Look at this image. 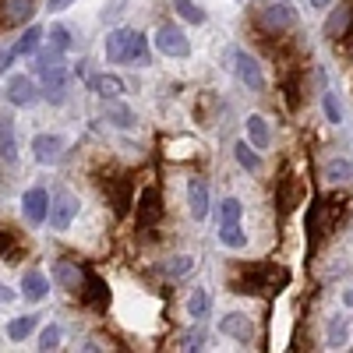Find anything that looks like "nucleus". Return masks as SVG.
<instances>
[{"instance_id": "22", "label": "nucleus", "mask_w": 353, "mask_h": 353, "mask_svg": "<svg viewBox=\"0 0 353 353\" xmlns=\"http://www.w3.org/2000/svg\"><path fill=\"white\" fill-rule=\"evenodd\" d=\"M92 88L103 96V99H121V92H124V81L117 78V74H99V78H92Z\"/></svg>"}, {"instance_id": "42", "label": "nucleus", "mask_w": 353, "mask_h": 353, "mask_svg": "<svg viewBox=\"0 0 353 353\" xmlns=\"http://www.w3.org/2000/svg\"><path fill=\"white\" fill-rule=\"evenodd\" d=\"M343 304H346V307H353V286H346V290H343Z\"/></svg>"}, {"instance_id": "24", "label": "nucleus", "mask_w": 353, "mask_h": 353, "mask_svg": "<svg viewBox=\"0 0 353 353\" xmlns=\"http://www.w3.org/2000/svg\"><path fill=\"white\" fill-rule=\"evenodd\" d=\"M32 0H4V21L18 25V21H28L32 18Z\"/></svg>"}, {"instance_id": "30", "label": "nucleus", "mask_w": 353, "mask_h": 353, "mask_svg": "<svg viewBox=\"0 0 353 353\" xmlns=\"http://www.w3.org/2000/svg\"><path fill=\"white\" fill-rule=\"evenodd\" d=\"M241 216H244L241 198H223L219 201V223H241Z\"/></svg>"}, {"instance_id": "15", "label": "nucleus", "mask_w": 353, "mask_h": 353, "mask_svg": "<svg viewBox=\"0 0 353 353\" xmlns=\"http://www.w3.org/2000/svg\"><path fill=\"white\" fill-rule=\"evenodd\" d=\"M46 290H50V279H46L39 269H28V272L21 276V297H25V301H43Z\"/></svg>"}, {"instance_id": "4", "label": "nucleus", "mask_w": 353, "mask_h": 353, "mask_svg": "<svg viewBox=\"0 0 353 353\" xmlns=\"http://www.w3.org/2000/svg\"><path fill=\"white\" fill-rule=\"evenodd\" d=\"M152 43H156V50H159L163 57H188V53H191V39H188L176 25H159Z\"/></svg>"}, {"instance_id": "14", "label": "nucleus", "mask_w": 353, "mask_h": 353, "mask_svg": "<svg viewBox=\"0 0 353 353\" xmlns=\"http://www.w3.org/2000/svg\"><path fill=\"white\" fill-rule=\"evenodd\" d=\"M53 279L61 283L64 290L78 293V290H81V283H85V272L78 269L74 261H68V258H64V261H57V265H53Z\"/></svg>"}, {"instance_id": "20", "label": "nucleus", "mask_w": 353, "mask_h": 353, "mask_svg": "<svg viewBox=\"0 0 353 353\" xmlns=\"http://www.w3.org/2000/svg\"><path fill=\"white\" fill-rule=\"evenodd\" d=\"M81 297L88 301V304H96V307H103L106 301H110V293H106V283L96 276V272H85V290H81Z\"/></svg>"}, {"instance_id": "11", "label": "nucleus", "mask_w": 353, "mask_h": 353, "mask_svg": "<svg viewBox=\"0 0 353 353\" xmlns=\"http://www.w3.org/2000/svg\"><path fill=\"white\" fill-rule=\"evenodd\" d=\"M32 156L39 163H57L64 156V138L61 134H36L32 138Z\"/></svg>"}, {"instance_id": "5", "label": "nucleus", "mask_w": 353, "mask_h": 353, "mask_svg": "<svg viewBox=\"0 0 353 353\" xmlns=\"http://www.w3.org/2000/svg\"><path fill=\"white\" fill-rule=\"evenodd\" d=\"M233 71H237V78L251 88V92H261V88H265L261 64L254 61V57H251L248 50H233Z\"/></svg>"}, {"instance_id": "1", "label": "nucleus", "mask_w": 353, "mask_h": 353, "mask_svg": "<svg viewBox=\"0 0 353 353\" xmlns=\"http://www.w3.org/2000/svg\"><path fill=\"white\" fill-rule=\"evenodd\" d=\"M106 61L113 64H149V46L138 28H113L103 43Z\"/></svg>"}, {"instance_id": "27", "label": "nucleus", "mask_w": 353, "mask_h": 353, "mask_svg": "<svg viewBox=\"0 0 353 353\" xmlns=\"http://www.w3.org/2000/svg\"><path fill=\"white\" fill-rule=\"evenodd\" d=\"M36 314H21V318H11L8 321V336L14 339V343H21L25 336H32V329H36Z\"/></svg>"}, {"instance_id": "9", "label": "nucleus", "mask_w": 353, "mask_h": 353, "mask_svg": "<svg viewBox=\"0 0 353 353\" xmlns=\"http://www.w3.org/2000/svg\"><path fill=\"white\" fill-rule=\"evenodd\" d=\"M219 332L230 336V339H237V343H251L254 339V325H251V318L241 314V311H233L219 321Z\"/></svg>"}, {"instance_id": "16", "label": "nucleus", "mask_w": 353, "mask_h": 353, "mask_svg": "<svg viewBox=\"0 0 353 353\" xmlns=\"http://www.w3.org/2000/svg\"><path fill=\"white\" fill-rule=\"evenodd\" d=\"M293 21H297V14H293L286 4H265V11H261V25L265 28H290Z\"/></svg>"}, {"instance_id": "34", "label": "nucleus", "mask_w": 353, "mask_h": 353, "mask_svg": "<svg viewBox=\"0 0 353 353\" xmlns=\"http://www.w3.org/2000/svg\"><path fill=\"white\" fill-rule=\"evenodd\" d=\"M57 346H61V325H46L43 329V336H39V350H57Z\"/></svg>"}, {"instance_id": "36", "label": "nucleus", "mask_w": 353, "mask_h": 353, "mask_svg": "<svg viewBox=\"0 0 353 353\" xmlns=\"http://www.w3.org/2000/svg\"><path fill=\"white\" fill-rule=\"evenodd\" d=\"M124 209H128V181H121L113 188V212L124 216Z\"/></svg>"}, {"instance_id": "17", "label": "nucleus", "mask_w": 353, "mask_h": 353, "mask_svg": "<svg viewBox=\"0 0 353 353\" xmlns=\"http://www.w3.org/2000/svg\"><path fill=\"white\" fill-rule=\"evenodd\" d=\"M248 141L254 145V149H269L272 131H269V121H265L261 113H251L248 117Z\"/></svg>"}, {"instance_id": "25", "label": "nucleus", "mask_w": 353, "mask_h": 353, "mask_svg": "<svg viewBox=\"0 0 353 353\" xmlns=\"http://www.w3.org/2000/svg\"><path fill=\"white\" fill-rule=\"evenodd\" d=\"M191 269H194V254H176V258L163 261V276H166V279H181V276H188Z\"/></svg>"}, {"instance_id": "21", "label": "nucleus", "mask_w": 353, "mask_h": 353, "mask_svg": "<svg viewBox=\"0 0 353 353\" xmlns=\"http://www.w3.org/2000/svg\"><path fill=\"white\" fill-rule=\"evenodd\" d=\"M0 159L14 163L18 159V145H14V124L8 117H0Z\"/></svg>"}, {"instance_id": "38", "label": "nucleus", "mask_w": 353, "mask_h": 353, "mask_svg": "<svg viewBox=\"0 0 353 353\" xmlns=\"http://www.w3.org/2000/svg\"><path fill=\"white\" fill-rule=\"evenodd\" d=\"M201 343H205V332L194 329V332H188V336L181 339V350H201Z\"/></svg>"}, {"instance_id": "43", "label": "nucleus", "mask_w": 353, "mask_h": 353, "mask_svg": "<svg viewBox=\"0 0 353 353\" xmlns=\"http://www.w3.org/2000/svg\"><path fill=\"white\" fill-rule=\"evenodd\" d=\"M311 4H314V8H321V11H325V8H332V0H311Z\"/></svg>"}, {"instance_id": "12", "label": "nucleus", "mask_w": 353, "mask_h": 353, "mask_svg": "<svg viewBox=\"0 0 353 353\" xmlns=\"http://www.w3.org/2000/svg\"><path fill=\"white\" fill-rule=\"evenodd\" d=\"M43 96H46L53 106L68 99V71H64V68H53V71L43 74Z\"/></svg>"}, {"instance_id": "28", "label": "nucleus", "mask_w": 353, "mask_h": 353, "mask_svg": "<svg viewBox=\"0 0 353 353\" xmlns=\"http://www.w3.org/2000/svg\"><path fill=\"white\" fill-rule=\"evenodd\" d=\"M346 336H350V318L346 314H332L329 321V346H346Z\"/></svg>"}, {"instance_id": "32", "label": "nucleus", "mask_w": 353, "mask_h": 353, "mask_svg": "<svg viewBox=\"0 0 353 353\" xmlns=\"http://www.w3.org/2000/svg\"><path fill=\"white\" fill-rule=\"evenodd\" d=\"M173 8H176V14H181L184 21H191V25H201L205 21V11L194 4V0H173Z\"/></svg>"}, {"instance_id": "40", "label": "nucleus", "mask_w": 353, "mask_h": 353, "mask_svg": "<svg viewBox=\"0 0 353 353\" xmlns=\"http://www.w3.org/2000/svg\"><path fill=\"white\" fill-rule=\"evenodd\" d=\"M0 304H14V290H8L4 283H0Z\"/></svg>"}, {"instance_id": "2", "label": "nucleus", "mask_w": 353, "mask_h": 353, "mask_svg": "<svg viewBox=\"0 0 353 353\" xmlns=\"http://www.w3.org/2000/svg\"><path fill=\"white\" fill-rule=\"evenodd\" d=\"M290 272L286 269H272V265H254L244 272V279L237 283V293H269L276 286H286Z\"/></svg>"}, {"instance_id": "29", "label": "nucleus", "mask_w": 353, "mask_h": 353, "mask_svg": "<svg viewBox=\"0 0 353 353\" xmlns=\"http://www.w3.org/2000/svg\"><path fill=\"white\" fill-rule=\"evenodd\" d=\"M61 57H64V50H57V46L50 43V46L36 57V71L46 74V71H53V68H61Z\"/></svg>"}, {"instance_id": "6", "label": "nucleus", "mask_w": 353, "mask_h": 353, "mask_svg": "<svg viewBox=\"0 0 353 353\" xmlns=\"http://www.w3.org/2000/svg\"><path fill=\"white\" fill-rule=\"evenodd\" d=\"M163 219V205H159V191L156 188H145L141 194H138V209H134V223L141 226V230H149V226H156Z\"/></svg>"}, {"instance_id": "31", "label": "nucleus", "mask_w": 353, "mask_h": 353, "mask_svg": "<svg viewBox=\"0 0 353 353\" xmlns=\"http://www.w3.org/2000/svg\"><path fill=\"white\" fill-rule=\"evenodd\" d=\"M188 314H191V318H205V314H209V293H205L201 286L191 290V297H188Z\"/></svg>"}, {"instance_id": "33", "label": "nucleus", "mask_w": 353, "mask_h": 353, "mask_svg": "<svg viewBox=\"0 0 353 353\" xmlns=\"http://www.w3.org/2000/svg\"><path fill=\"white\" fill-rule=\"evenodd\" d=\"M325 176H329V181H350V176H353V163L350 159H332L325 166Z\"/></svg>"}, {"instance_id": "8", "label": "nucleus", "mask_w": 353, "mask_h": 353, "mask_svg": "<svg viewBox=\"0 0 353 353\" xmlns=\"http://www.w3.org/2000/svg\"><path fill=\"white\" fill-rule=\"evenodd\" d=\"M188 212L198 223L209 216V184H205L201 176H191V181H188Z\"/></svg>"}, {"instance_id": "41", "label": "nucleus", "mask_w": 353, "mask_h": 353, "mask_svg": "<svg viewBox=\"0 0 353 353\" xmlns=\"http://www.w3.org/2000/svg\"><path fill=\"white\" fill-rule=\"evenodd\" d=\"M74 0H50V11H64V8H71Z\"/></svg>"}, {"instance_id": "23", "label": "nucleus", "mask_w": 353, "mask_h": 353, "mask_svg": "<svg viewBox=\"0 0 353 353\" xmlns=\"http://www.w3.org/2000/svg\"><path fill=\"white\" fill-rule=\"evenodd\" d=\"M233 156H237V163H241V166H244L248 173H258V170H261L258 149H254L251 141H237V145H233Z\"/></svg>"}, {"instance_id": "26", "label": "nucleus", "mask_w": 353, "mask_h": 353, "mask_svg": "<svg viewBox=\"0 0 353 353\" xmlns=\"http://www.w3.org/2000/svg\"><path fill=\"white\" fill-rule=\"evenodd\" d=\"M39 43H43V28L28 25L25 32H21V39L14 43V53H18V57H28V53H36V50H39Z\"/></svg>"}, {"instance_id": "3", "label": "nucleus", "mask_w": 353, "mask_h": 353, "mask_svg": "<svg viewBox=\"0 0 353 353\" xmlns=\"http://www.w3.org/2000/svg\"><path fill=\"white\" fill-rule=\"evenodd\" d=\"M74 216H78V194L68 191V188H57L50 194V226L57 233H64L74 223Z\"/></svg>"}, {"instance_id": "39", "label": "nucleus", "mask_w": 353, "mask_h": 353, "mask_svg": "<svg viewBox=\"0 0 353 353\" xmlns=\"http://www.w3.org/2000/svg\"><path fill=\"white\" fill-rule=\"evenodd\" d=\"M14 57H18V53H14V46H11V50H0V71H8Z\"/></svg>"}, {"instance_id": "13", "label": "nucleus", "mask_w": 353, "mask_h": 353, "mask_svg": "<svg viewBox=\"0 0 353 353\" xmlns=\"http://www.w3.org/2000/svg\"><path fill=\"white\" fill-rule=\"evenodd\" d=\"M106 106H103V117L113 124V128H121V131H131L134 128V110L128 106V103H121V99H103Z\"/></svg>"}, {"instance_id": "35", "label": "nucleus", "mask_w": 353, "mask_h": 353, "mask_svg": "<svg viewBox=\"0 0 353 353\" xmlns=\"http://www.w3.org/2000/svg\"><path fill=\"white\" fill-rule=\"evenodd\" d=\"M50 43L57 46V50H71V32H68V28L64 25H57V28H50Z\"/></svg>"}, {"instance_id": "7", "label": "nucleus", "mask_w": 353, "mask_h": 353, "mask_svg": "<svg viewBox=\"0 0 353 353\" xmlns=\"http://www.w3.org/2000/svg\"><path fill=\"white\" fill-rule=\"evenodd\" d=\"M21 205H25V219L32 226H43L50 219V191L46 188H28Z\"/></svg>"}, {"instance_id": "10", "label": "nucleus", "mask_w": 353, "mask_h": 353, "mask_svg": "<svg viewBox=\"0 0 353 353\" xmlns=\"http://www.w3.org/2000/svg\"><path fill=\"white\" fill-rule=\"evenodd\" d=\"M36 81L32 78H25V74H11L8 78V99L14 103V106H32L36 103Z\"/></svg>"}, {"instance_id": "19", "label": "nucleus", "mask_w": 353, "mask_h": 353, "mask_svg": "<svg viewBox=\"0 0 353 353\" xmlns=\"http://www.w3.org/2000/svg\"><path fill=\"white\" fill-rule=\"evenodd\" d=\"M350 21H353V8H332V14H329V21H325V36L329 39H339V36H346V28H350Z\"/></svg>"}, {"instance_id": "18", "label": "nucleus", "mask_w": 353, "mask_h": 353, "mask_svg": "<svg viewBox=\"0 0 353 353\" xmlns=\"http://www.w3.org/2000/svg\"><path fill=\"white\" fill-rule=\"evenodd\" d=\"M219 244L230 248V251H241L248 248V233L241 223H219Z\"/></svg>"}, {"instance_id": "37", "label": "nucleus", "mask_w": 353, "mask_h": 353, "mask_svg": "<svg viewBox=\"0 0 353 353\" xmlns=\"http://www.w3.org/2000/svg\"><path fill=\"white\" fill-rule=\"evenodd\" d=\"M325 117L332 124H343V106H339V99L332 92H325Z\"/></svg>"}]
</instances>
